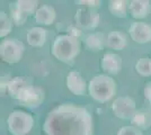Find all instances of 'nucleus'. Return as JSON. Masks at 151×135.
Segmentation results:
<instances>
[{
  "mask_svg": "<svg viewBox=\"0 0 151 135\" xmlns=\"http://www.w3.org/2000/svg\"><path fill=\"white\" fill-rule=\"evenodd\" d=\"M8 129L13 135H26L34 126V118L24 110H14L7 119Z\"/></svg>",
  "mask_w": 151,
  "mask_h": 135,
  "instance_id": "4",
  "label": "nucleus"
},
{
  "mask_svg": "<svg viewBox=\"0 0 151 135\" xmlns=\"http://www.w3.org/2000/svg\"><path fill=\"white\" fill-rule=\"evenodd\" d=\"M133 126L139 129H147L151 126V113L147 109H138L131 119Z\"/></svg>",
  "mask_w": 151,
  "mask_h": 135,
  "instance_id": "18",
  "label": "nucleus"
},
{
  "mask_svg": "<svg viewBox=\"0 0 151 135\" xmlns=\"http://www.w3.org/2000/svg\"><path fill=\"white\" fill-rule=\"evenodd\" d=\"M145 99L150 103L151 105V82H148L145 84Z\"/></svg>",
  "mask_w": 151,
  "mask_h": 135,
  "instance_id": "27",
  "label": "nucleus"
},
{
  "mask_svg": "<svg viewBox=\"0 0 151 135\" xmlns=\"http://www.w3.org/2000/svg\"><path fill=\"white\" fill-rule=\"evenodd\" d=\"M77 4L83 6V8L95 9L96 7H98L101 5V1H96V0H83V1H77Z\"/></svg>",
  "mask_w": 151,
  "mask_h": 135,
  "instance_id": "25",
  "label": "nucleus"
},
{
  "mask_svg": "<svg viewBox=\"0 0 151 135\" xmlns=\"http://www.w3.org/2000/svg\"><path fill=\"white\" fill-rule=\"evenodd\" d=\"M127 44V37L124 33L120 31H113L108 33L106 37V46L115 50V51H121L123 50Z\"/></svg>",
  "mask_w": 151,
  "mask_h": 135,
  "instance_id": "16",
  "label": "nucleus"
},
{
  "mask_svg": "<svg viewBox=\"0 0 151 135\" xmlns=\"http://www.w3.org/2000/svg\"><path fill=\"white\" fill-rule=\"evenodd\" d=\"M9 9H10V14H12V19H13L14 24L17 26L24 25L27 20V16L19 9L16 2H13L9 5Z\"/></svg>",
  "mask_w": 151,
  "mask_h": 135,
  "instance_id": "22",
  "label": "nucleus"
},
{
  "mask_svg": "<svg viewBox=\"0 0 151 135\" xmlns=\"http://www.w3.org/2000/svg\"><path fill=\"white\" fill-rule=\"evenodd\" d=\"M135 70L142 77H150L151 76V59L143 56L135 64Z\"/></svg>",
  "mask_w": 151,
  "mask_h": 135,
  "instance_id": "23",
  "label": "nucleus"
},
{
  "mask_svg": "<svg viewBox=\"0 0 151 135\" xmlns=\"http://www.w3.org/2000/svg\"><path fill=\"white\" fill-rule=\"evenodd\" d=\"M44 100V91L40 87L31 86L25 89L19 96L18 101L22 106L28 109H34L40 107Z\"/></svg>",
  "mask_w": 151,
  "mask_h": 135,
  "instance_id": "8",
  "label": "nucleus"
},
{
  "mask_svg": "<svg viewBox=\"0 0 151 135\" xmlns=\"http://www.w3.org/2000/svg\"><path fill=\"white\" fill-rule=\"evenodd\" d=\"M36 23L41 25H52L57 18L55 9L50 5H42L34 15Z\"/></svg>",
  "mask_w": 151,
  "mask_h": 135,
  "instance_id": "15",
  "label": "nucleus"
},
{
  "mask_svg": "<svg viewBox=\"0 0 151 135\" xmlns=\"http://www.w3.org/2000/svg\"><path fill=\"white\" fill-rule=\"evenodd\" d=\"M112 110L114 115L121 119H132V117L137 111L135 101L131 97H117L112 104Z\"/></svg>",
  "mask_w": 151,
  "mask_h": 135,
  "instance_id": "7",
  "label": "nucleus"
},
{
  "mask_svg": "<svg viewBox=\"0 0 151 135\" xmlns=\"http://www.w3.org/2000/svg\"><path fill=\"white\" fill-rule=\"evenodd\" d=\"M99 14L97 13L96 9L90 8H82L78 9L75 15L76 25L80 29L91 31L95 29L99 24Z\"/></svg>",
  "mask_w": 151,
  "mask_h": 135,
  "instance_id": "6",
  "label": "nucleus"
},
{
  "mask_svg": "<svg viewBox=\"0 0 151 135\" xmlns=\"http://www.w3.org/2000/svg\"><path fill=\"white\" fill-rule=\"evenodd\" d=\"M88 92L96 101L107 103L116 94V84L108 74H97L89 81Z\"/></svg>",
  "mask_w": 151,
  "mask_h": 135,
  "instance_id": "3",
  "label": "nucleus"
},
{
  "mask_svg": "<svg viewBox=\"0 0 151 135\" xmlns=\"http://www.w3.org/2000/svg\"><path fill=\"white\" fill-rule=\"evenodd\" d=\"M32 84L29 81V79L26 77H16L10 79L9 84H8V88L7 91L10 95L12 98L17 99L18 100L19 96L22 95V92L25 89H27L28 87H31Z\"/></svg>",
  "mask_w": 151,
  "mask_h": 135,
  "instance_id": "13",
  "label": "nucleus"
},
{
  "mask_svg": "<svg viewBox=\"0 0 151 135\" xmlns=\"http://www.w3.org/2000/svg\"><path fill=\"white\" fill-rule=\"evenodd\" d=\"M106 44V39L103 33H91L85 37V45L89 51L101 52L104 50Z\"/></svg>",
  "mask_w": 151,
  "mask_h": 135,
  "instance_id": "17",
  "label": "nucleus"
},
{
  "mask_svg": "<svg viewBox=\"0 0 151 135\" xmlns=\"http://www.w3.org/2000/svg\"><path fill=\"white\" fill-rule=\"evenodd\" d=\"M80 52V42L79 39L72 37L68 34H62L55 37L51 53L54 58L64 63H71Z\"/></svg>",
  "mask_w": 151,
  "mask_h": 135,
  "instance_id": "2",
  "label": "nucleus"
},
{
  "mask_svg": "<svg viewBox=\"0 0 151 135\" xmlns=\"http://www.w3.org/2000/svg\"><path fill=\"white\" fill-rule=\"evenodd\" d=\"M16 5L19 9L25 14L26 16H31V15H35V13L37 11V9L40 8L38 7V2L36 0H17L15 1Z\"/></svg>",
  "mask_w": 151,
  "mask_h": 135,
  "instance_id": "20",
  "label": "nucleus"
},
{
  "mask_svg": "<svg viewBox=\"0 0 151 135\" xmlns=\"http://www.w3.org/2000/svg\"><path fill=\"white\" fill-rule=\"evenodd\" d=\"M25 45L17 39H5L0 44V56L8 64L18 63L23 59Z\"/></svg>",
  "mask_w": 151,
  "mask_h": 135,
  "instance_id": "5",
  "label": "nucleus"
},
{
  "mask_svg": "<svg viewBox=\"0 0 151 135\" xmlns=\"http://www.w3.org/2000/svg\"><path fill=\"white\" fill-rule=\"evenodd\" d=\"M101 65L108 76H115L122 69V58L115 53H105L101 59Z\"/></svg>",
  "mask_w": 151,
  "mask_h": 135,
  "instance_id": "11",
  "label": "nucleus"
},
{
  "mask_svg": "<svg viewBox=\"0 0 151 135\" xmlns=\"http://www.w3.org/2000/svg\"><path fill=\"white\" fill-rule=\"evenodd\" d=\"M116 135H143V134H142V132L138 127H135L133 125H130V126H123V127H121Z\"/></svg>",
  "mask_w": 151,
  "mask_h": 135,
  "instance_id": "24",
  "label": "nucleus"
},
{
  "mask_svg": "<svg viewBox=\"0 0 151 135\" xmlns=\"http://www.w3.org/2000/svg\"><path fill=\"white\" fill-rule=\"evenodd\" d=\"M127 9L129 5L124 0H113L108 4V10L113 16L119 18H125L127 16Z\"/></svg>",
  "mask_w": 151,
  "mask_h": 135,
  "instance_id": "19",
  "label": "nucleus"
},
{
  "mask_svg": "<svg viewBox=\"0 0 151 135\" xmlns=\"http://www.w3.org/2000/svg\"><path fill=\"white\" fill-rule=\"evenodd\" d=\"M43 131L45 135H94L93 116L85 107L61 104L46 116Z\"/></svg>",
  "mask_w": 151,
  "mask_h": 135,
  "instance_id": "1",
  "label": "nucleus"
},
{
  "mask_svg": "<svg viewBox=\"0 0 151 135\" xmlns=\"http://www.w3.org/2000/svg\"><path fill=\"white\" fill-rule=\"evenodd\" d=\"M14 21L12 17H9L5 11L0 13V37H6L13 31Z\"/></svg>",
  "mask_w": 151,
  "mask_h": 135,
  "instance_id": "21",
  "label": "nucleus"
},
{
  "mask_svg": "<svg viewBox=\"0 0 151 135\" xmlns=\"http://www.w3.org/2000/svg\"><path fill=\"white\" fill-rule=\"evenodd\" d=\"M129 11L134 19H143L151 11V2L148 0H132L129 4Z\"/></svg>",
  "mask_w": 151,
  "mask_h": 135,
  "instance_id": "12",
  "label": "nucleus"
},
{
  "mask_svg": "<svg viewBox=\"0 0 151 135\" xmlns=\"http://www.w3.org/2000/svg\"><path fill=\"white\" fill-rule=\"evenodd\" d=\"M131 39L138 44H145L151 42V25L143 21H134L129 28Z\"/></svg>",
  "mask_w": 151,
  "mask_h": 135,
  "instance_id": "9",
  "label": "nucleus"
},
{
  "mask_svg": "<svg viewBox=\"0 0 151 135\" xmlns=\"http://www.w3.org/2000/svg\"><path fill=\"white\" fill-rule=\"evenodd\" d=\"M65 84L68 89L76 96H83L88 89V84H86V80L78 71H70L67 76Z\"/></svg>",
  "mask_w": 151,
  "mask_h": 135,
  "instance_id": "10",
  "label": "nucleus"
},
{
  "mask_svg": "<svg viewBox=\"0 0 151 135\" xmlns=\"http://www.w3.org/2000/svg\"><path fill=\"white\" fill-rule=\"evenodd\" d=\"M68 35L72 36V37H76V39H78V37H80V36L82 35V32L80 28L71 26V27L68 28Z\"/></svg>",
  "mask_w": 151,
  "mask_h": 135,
  "instance_id": "26",
  "label": "nucleus"
},
{
  "mask_svg": "<svg viewBox=\"0 0 151 135\" xmlns=\"http://www.w3.org/2000/svg\"><path fill=\"white\" fill-rule=\"evenodd\" d=\"M47 39V31L43 27H32L27 31L26 41L33 47H42Z\"/></svg>",
  "mask_w": 151,
  "mask_h": 135,
  "instance_id": "14",
  "label": "nucleus"
}]
</instances>
